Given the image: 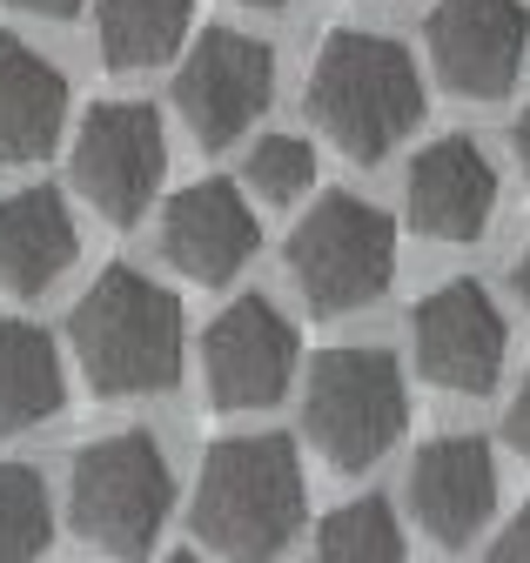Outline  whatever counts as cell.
Returning <instances> with one entry per match:
<instances>
[{"instance_id": "obj_1", "label": "cell", "mask_w": 530, "mask_h": 563, "mask_svg": "<svg viewBox=\"0 0 530 563\" xmlns=\"http://www.w3.org/2000/svg\"><path fill=\"white\" fill-rule=\"evenodd\" d=\"M309 121L350 162H383L423 121V75L404 41L389 34H329L309 67Z\"/></svg>"}, {"instance_id": "obj_2", "label": "cell", "mask_w": 530, "mask_h": 563, "mask_svg": "<svg viewBox=\"0 0 530 563\" xmlns=\"http://www.w3.org/2000/svg\"><path fill=\"white\" fill-rule=\"evenodd\" d=\"M195 530L229 563H276L302 530V463L289 437H229L202 456Z\"/></svg>"}, {"instance_id": "obj_3", "label": "cell", "mask_w": 530, "mask_h": 563, "mask_svg": "<svg viewBox=\"0 0 530 563\" xmlns=\"http://www.w3.org/2000/svg\"><path fill=\"white\" fill-rule=\"evenodd\" d=\"M68 335L101 396H155L181 376V302L135 268H101Z\"/></svg>"}, {"instance_id": "obj_4", "label": "cell", "mask_w": 530, "mask_h": 563, "mask_svg": "<svg viewBox=\"0 0 530 563\" xmlns=\"http://www.w3.org/2000/svg\"><path fill=\"white\" fill-rule=\"evenodd\" d=\"M168 497H175V483H168V456L155 450L148 430H121V437H101L75 456V489H68V510H75V530L121 556V563H135L148 556L155 530L168 523Z\"/></svg>"}, {"instance_id": "obj_5", "label": "cell", "mask_w": 530, "mask_h": 563, "mask_svg": "<svg viewBox=\"0 0 530 563\" xmlns=\"http://www.w3.org/2000/svg\"><path fill=\"white\" fill-rule=\"evenodd\" d=\"M289 275L316 316H350L376 302L396 275V229L356 195H322L289 235Z\"/></svg>"}, {"instance_id": "obj_6", "label": "cell", "mask_w": 530, "mask_h": 563, "mask_svg": "<svg viewBox=\"0 0 530 563\" xmlns=\"http://www.w3.org/2000/svg\"><path fill=\"white\" fill-rule=\"evenodd\" d=\"M404 430V376L383 349H329L309 369V437L336 470H369Z\"/></svg>"}, {"instance_id": "obj_7", "label": "cell", "mask_w": 530, "mask_h": 563, "mask_svg": "<svg viewBox=\"0 0 530 563\" xmlns=\"http://www.w3.org/2000/svg\"><path fill=\"white\" fill-rule=\"evenodd\" d=\"M162 168H168L162 121L142 101H101L81 121V134H75V188L121 229L142 222V208L155 201Z\"/></svg>"}, {"instance_id": "obj_8", "label": "cell", "mask_w": 530, "mask_h": 563, "mask_svg": "<svg viewBox=\"0 0 530 563\" xmlns=\"http://www.w3.org/2000/svg\"><path fill=\"white\" fill-rule=\"evenodd\" d=\"M269 88H276L269 47L235 34V27H209L195 41V54L181 60V75H175V108L195 128V141L222 148V141H235L262 108H269Z\"/></svg>"}, {"instance_id": "obj_9", "label": "cell", "mask_w": 530, "mask_h": 563, "mask_svg": "<svg viewBox=\"0 0 530 563\" xmlns=\"http://www.w3.org/2000/svg\"><path fill=\"white\" fill-rule=\"evenodd\" d=\"M530 47V14L523 0H437L430 14V60L443 88L471 95V101H497L510 95L517 67Z\"/></svg>"}, {"instance_id": "obj_10", "label": "cell", "mask_w": 530, "mask_h": 563, "mask_svg": "<svg viewBox=\"0 0 530 563\" xmlns=\"http://www.w3.org/2000/svg\"><path fill=\"white\" fill-rule=\"evenodd\" d=\"M504 349H510V329H504V316L490 309V296L477 282H443L437 296H423V309H417V363H423V376L437 389L484 396L504 376Z\"/></svg>"}, {"instance_id": "obj_11", "label": "cell", "mask_w": 530, "mask_h": 563, "mask_svg": "<svg viewBox=\"0 0 530 563\" xmlns=\"http://www.w3.org/2000/svg\"><path fill=\"white\" fill-rule=\"evenodd\" d=\"M209 396L222 409H269L296 376V329L276 316V302H235L209 329Z\"/></svg>"}, {"instance_id": "obj_12", "label": "cell", "mask_w": 530, "mask_h": 563, "mask_svg": "<svg viewBox=\"0 0 530 563\" xmlns=\"http://www.w3.org/2000/svg\"><path fill=\"white\" fill-rule=\"evenodd\" d=\"M262 242V222H255V208L242 201L235 181H195L168 201V216H162V249L168 262L188 275V282H229Z\"/></svg>"}, {"instance_id": "obj_13", "label": "cell", "mask_w": 530, "mask_h": 563, "mask_svg": "<svg viewBox=\"0 0 530 563\" xmlns=\"http://www.w3.org/2000/svg\"><path fill=\"white\" fill-rule=\"evenodd\" d=\"M410 504H417V523L443 543V550H463L477 537V523L497 510V463H490V443L484 437H443L417 456L410 470Z\"/></svg>"}, {"instance_id": "obj_14", "label": "cell", "mask_w": 530, "mask_h": 563, "mask_svg": "<svg viewBox=\"0 0 530 563\" xmlns=\"http://www.w3.org/2000/svg\"><path fill=\"white\" fill-rule=\"evenodd\" d=\"M497 208V168L477 155V141L443 134L410 162V222L437 242H477Z\"/></svg>"}, {"instance_id": "obj_15", "label": "cell", "mask_w": 530, "mask_h": 563, "mask_svg": "<svg viewBox=\"0 0 530 563\" xmlns=\"http://www.w3.org/2000/svg\"><path fill=\"white\" fill-rule=\"evenodd\" d=\"M60 121H68L60 67H47V54H34L21 34H0V168L47 155Z\"/></svg>"}, {"instance_id": "obj_16", "label": "cell", "mask_w": 530, "mask_h": 563, "mask_svg": "<svg viewBox=\"0 0 530 563\" xmlns=\"http://www.w3.org/2000/svg\"><path fill=\"white\" fill-rule=\"evenodd\" d=\"M75 262V222L54 188H21L0 201V289L41 296Z\"/></svg>"}, {"instance_id": "obj_17", "label": "cell", "mask_w": 530, "mask_h": 563, "mask_svg": "<svg viewBox=\"0 0 530 563\" xmlns=\"http://www.w3.org/2000/svg\"><path fill=\"white\" fill-rule=\"evenodd\" d=\"M60 409V356L34 322L0 316V437L34 430Z\"/></svg>"}, {"instance_id": "obj_18", "label": "cell", "mask_w": 530, "mask_h": 563, "mask_svg": "<svg viewBox=\"0 0 530 563\" xmlns=\"http://www.w3.org/2000/svg\"><path fill=\"white\" fill-rule=\"evenodd\" d=\"M188 0H101V60L135 75L181 47L188 34Z\"/></svg>"}, {"instance_id": "obj_19", "label": "cell", "mask_w": 530, "mask_h": 563, "mask_svg": "<svg viewBox=\"0 0 530 563\" xmlns=\"http://www.w3.org/2000/svg\"><path fill=\"white\" fill-rule=\"evenodd\" d=\"M316 556L322 563H404V530H396L383 497H356L343 510H329Z\"/></svg>"}, {"instance_id": "obj_20", "label": "cell", "mask_w": 530, "mask_h": 563, "mask_svg": "<svg viewBox=\"0 0 530 563\" xmlns=\"http://www.w3.org/2000/svg\"><path fill=\"white\" fill-rule=\"evenodd\" d=\"M47 483L27 463H0V563H34L47 550Z\"/></svg>"}, {"instance_id": "obj_21", "label": "cell", "mask_w": 530, "mask_h": 563, "mask_svg": "<svg viewBox=\"0 0 530 563\" xmlns=\"http://www.w3.org/2000/svg\"><path fill=\"white\" fill-rule=\"evenodd\" d=\"M316 181V148L296 134H262L249 148V188H262V201H296Z\"/></svg>"}, {"instance_id": "obj_22", "label": "cell", "mask_w": 530, "mask_h": 563, "mask_svg": "<svg viewBox=\"0 0 530 563\" xmlns=\"http://www.w3.org/2000/svg\"><path fill=\"white\" fill-rule=\"evenodd\" d=\"M490 563H530V504L517 510V523L497 537V550H490Z\"/></svg>"}, {"instance_id": "obj_23", "label": "cell", "mask_w": 530, "mask_h": 563, "mask_svg": "<svg viewBox=\"0 0 530 563\" xmlns=\"http://www.w3.org/2000/svg\"><path fill=\"white\" fill-rule=\"evenodd\" d=\"M510 443L530 456V383L517 389V402H510Z\"/></svg>"}, {"instance_id": "obj_24", "label": "cell", "mask_w": 530, "mask_h": 563, "mask_svg": "<svg viewBox=\"0 0 530 563\" xmlns=\"http://www.w3.org/2000/svg\"><path fill=\"white\" fill-rule=\"evenodd\" d=\"M14 8H27V14H47V21H68V14H81L88 0H14Z\"/></svg>"}, {"instance_id": "obj_25", "label": "cell", "mask_w": 530, "mask_h": 563, "mask_svg": "<svg viewBox=\"0 0 530 563\" xmlns=\"http://www.w3.org/2000/svg\"><path fill=\"white\" fill-rule=\"evenodd\" d=\"M517 162H523V175H530V108L517 114Z\"/></svg>"}, {"instance_id": "obj_26", "label": "cell", "mask_w": 530, "mask_h": 563, "mask_svg": "<svg viewBox=\"0 0 530 563\" xmlns=\"http://www.w3.org/2000/svg\"><path fill=\"white\" fill-rule=\"evenodd\" d=\"M517 296H523V302H530V255H523V262H517Z\"/></svg>"}, {"instance_id": "obj_27", "label": "cell", "mask_w": 530, "mask_h": 563, "mask_svg": "<svg viewBox=\"0 0 530 563\" xmlns=\"http://www.w3.org/2000/svg\"><path fill=\"white\" fill-rule=\"evenodd\" d=\"M242 8H289V0H242Z\"/></svg>"}, {"instance_id": "obj_28", "label": "cell", "mask_w": 530, "mask_h": 563, "mask_svg": "<svg viewBox=\"0 0 530 563\" xmlns=\"http://www.w3.org/2000/svg\"><path fill=\"white\" fill-rule=\"evenodd\" d=\"M168 563H195V556H168Z\"/></svg>"}]
</instances>
